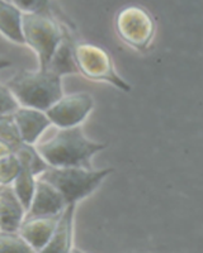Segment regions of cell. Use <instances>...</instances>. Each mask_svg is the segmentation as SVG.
Here are the masks:
<instances>
[{
	"label": "cell",
	"instance_id": "obj_1",
	"mask_svg": "<svg viewBox=\"0 0 203 253\" xmlns=\"http://www.w3.org/2000/svg\"><path fill=\"white\" fill-rule=\"evenodd\" d=\"M107 142L92 141L84 134L80 126L58 128L47 141H38L36 150L49 166L87 167L92 169V157L105 150Z\"/></svg>",
	"mask_w": 203,
	"mask_h": 253
},
{
	"label": "cell",
	"instance_id": "obj_2",
	"mask_svg": "<svg viewBox=\"0 0 203 253\" xmlns=\"http://www.w3.org/2000/svg\"><path fill=\"white\" fill-rule=\"evenodd\" d=\"M61 79L50 70H20L5 84L20 107L46 112L64 95Z\"/></svg>",
	"mask_w": 203,
	"mask_h": 253
},
{
	"label": "cell",
	"instance_id": "obj_3",
	"mask_svg": "<svg viewBox=\"0 0 203 253\" xmlns=\"http://www.w3.org/2000/svg\"><path fill=\"white\" fill-rule=\"evenodd\" d=\"M66 31L51 9L40 13H23L22 35L24 44L37 56L38 69H46L51 56L64 40Z\"/></svg>",
	"mask_w": 203,
	"mask_h": 253
},
{
	"label": "cell",
	"instance_id": "obj_4",
	"mask_svg": "<svg viewBox=\"0 0 203 253\" xmlns=\"http://www.w3.org/2000/svg\"><path fill=\"white\" fill-rule=\"evenodd\" d=\"M113 169L94 170L87 167H52L49 166L38 177L46 180L64 196L66 204H78L96 191Z\"/></svg>",
	"mask_w": 203,
	"mask_h": 253
},
{
	"label": "cell",
	"instance_id": "obj_5",
	"mask_svg": "<svg viewBox=\"0 0 203 253\" xmlns=\"http://www.w3.org/2000/svg\"><path fill=\"white\" fill-rule=\"evenodd\" d=\"M73 53L78 74L88 80L109 84L119 91L131 92V84L117 72L113 57L107 48L88 41H74Z\"/></svg>",
	"mask_w": 203,
	"mask_h": 253
},
{
	"label": "cell",
	"instance_id": "obj_6",
	"mask_svg": "<svg viewBox=\"0 0 203 253\" xmlns=\"http://www.w3.org/2000/svg\"><path fill=\"white\" fill-rule=\"evenodd\" d=\"M114 29L123 43L139 52H146L154 41L156 22L145 6L128 4L117 12Z\"/></svg>",
	"mask_w": 203,
	"mask_h": 253
},
{
	"label": "cell",
	"instance_id": "obj_7",
	"mask_svg": "<svg viewBox=\"0 0 203 253\" xmlns=\"http://www.w3.org/2000/svg\"><path fill=\"white\" fill-rule=\"evenodd\" d=\"M94 108V98L89 92L78 91L62 95L46 110L51 124L57 128L80 126Z\"/></svg>",
	"mask_w": 203,
	"mask_h": 253
},
{
	"label": "cell",
	"instance_id": "obj_8",
	"mask_svg": "<svg viewBox=\"0 0 203 253\" xmlns=\"http://www.w3.org/2000/svg\"><path fill=\"white\" fill-rule=\"evenodd\" d=\"M64 196L53 185L37 177L35 193L27 210L26 216L57 215L66 207Z\"/></svg>",
	"mask_w": 203,
	"mask_h": 253
},
{
	"label": "cell",
	"instance_id": "obj_9",
	"mask_svg": "<svg viewBox=\"0 0 203 253\" xmlns=\"http://www.w3.org/2000/svg\"><path fill=\"white\" fill-rule=\"evenodd\" d=\"M12 117L19 133L20 141L23 143L36 144L45 130L51 126V121L47 117L46 112L35 108L19 105Z\"/></svg>",
	"mask_w": 203,
	"mask_h": 253
},
{
	"label": "cell",
	"instance_id": "obj_10",
	"mask_svg": "<svg viewBox=\"0 0 203 253\" xmlns=\"http://www.w3.org/2000/svg\"><path fill=\"white\" fill-rule=\"evenodd\" d=\"M58 215L60 214L47 216H24L23 221L18 228V233L31 246L33 252H42L46 247L53 233Z\"/></svg>",
	"mask_w": 203,
	"mask_h": 253
},
{
	"label": "cell",
	"instance_id": "obj_11",
	"mask_svg": "<svg viewBox=\"0 0 203 253\" xmlns=\"http://www.w3.org/2000/svg\"><path fill=\"white\" fill-rule=\"evenodd\" d=\"M78 204H67L58 215L51 239L42 252L67 253L73 251L74 246V221Z\"/></svg>",
	"mask_w": 203,
	"mask_h": 253
},
{
	"label": "cell",
	"instance_id": "obj_12",
	"mask_svg": "<svg viewBox=\"0 0 203 253\" xmlns=\"http://www.w3.org/2000/svg\"><path fill=\"white\" fill-rule=\"evenodd\" d=\"M26 213L12 185L0 186V229L18 230Z\"/></svg>",
	"mask_w": 203,
	"mask_h": 253
},
{
	"label": "cell",
	"instance_id": "obj_13",
	"mask_svg": "<svg viewBox=\"0 0 203 253\" xmlns=\"http://www.w3.org/2000/svg\"><path fill=\"white\" fill-rule=\"evenodd\" d=\"M22 17L23 13L10 0H0V35L15 44H24Z\"/></svg>",
	"mask_w": 203,
	"mask_h": 253
},
{
	"label": "cell",
	"instance_id": "obj_14",
	"mask_svg": "<svg viewBox=\"0 0 203 253\" xmlns=\"http://www.w3.org/2000/svg\"><path fill=\"white\" fill-rule=\"evenodd\" d=\"M73 42L74 40L66 31L64 40L61 41L57 48L55 49L53 55L50 58L49 63L45 70H50L60 78L66 75H75L78 74L75 60L73 53Z\"/></svg>",
	"mask_w": 203,
	"mask_h": 253
},
{
	"label": "cell",
	"instance_id": "obj_15",
	"mask_svg": "<svg viewBox=\"0 0 203 253\" xmlns=\"http://www.w3.org/2000/svg\"><path fill=\"white\" fill-rule=\"evenodd\" d=\"M0 252H33L18 230L0 229Z\"/></svg>",
	"mask_w": 203,
	"mask_h": 253
},
{
	"label": "cell",
	"instance_id": "obj_16",
	"mask_svg": "<svg viewBox=\"0 0 203 253\" xmlns=\"http://www.w3.org/2000/svg\"><path fill=\"white\" fill-rule=\"evenodd\" d=\"M20 164L14 151L0 157V186L12 185L19 172Z\"/></svg>",
	"mask_w": 203,
	"mask_h": 253
},
{
	"label": "cell",
	"instance_id": "obj_17",
	"mask_svg": "<svg viewBox=\"0 0 203 253\" xmlns=\"http://www.w3.org/2000/svg\"><path fill=\"white\" fill-rule=\"evenodd\" d=\"M0 139L8 142L14 150L22 143L12 114L0 115Z\"/></svg>",
	"mask_w": 203,
	"mask_h": 253
},
{
	"label": "cell",
	"instance_id": "obj_18",
	"mask_svg": "<svg viewBox=\"0 0 203 253\" xmlns=\"http://www.w3.org/2000/svg\"><path fill=\"white\" fill-rule=\"evenodd\" d=\"M19 107L17 99L5 83L0 81V115H10Z\"/></svg>",
	"mask_w": 203,
	"mask_h": 253
},
{
	"label": "cell",
	"instance_id": "obj_19",
	"mask_svg": "<svg viewBox=\"0 0 203 253\" xmlns=\"http://www.w3.org/2000/svg\"><path fill=\"white\" fill-rule=\"evenodd\" d=\"M22 13H40L51 9V0H10Z\"/></svg>",
	"mask_w": 203,
	"mask_h": 253
},
{
	"label": "cell",
	"instance_id": "obj_20",
	"mask_svg": "<svg viewBox=\"0 0 203 253\" xmlns=\"http://www.w3.org/2000/svg\"><path fill=\"white\" fill-rule=\"evenodd\" d=\"M14 151V148H13L10 144L8 143V142L3 141V139H0V157L4 155H6V153H10Z\"/></svg>",
	"mask_w": 203,
	"mask_h": 253
},
{
	"label": "cell",
	"instance_id": "obj_21",
	"mask_svg": "<svg viewBox=\"0 0 203 253\" xmlns=\"http://www.w3.org/2000/svg\"><path fill=\"white\" fill-rule=\"evenodd\" d=\"M10 66H12V61L8 60V58L0 57V71H1V70L8 69V67Z\"/></svg>",
	"mask_w": 203,
	"mask_h": 253
}]
</instances>
